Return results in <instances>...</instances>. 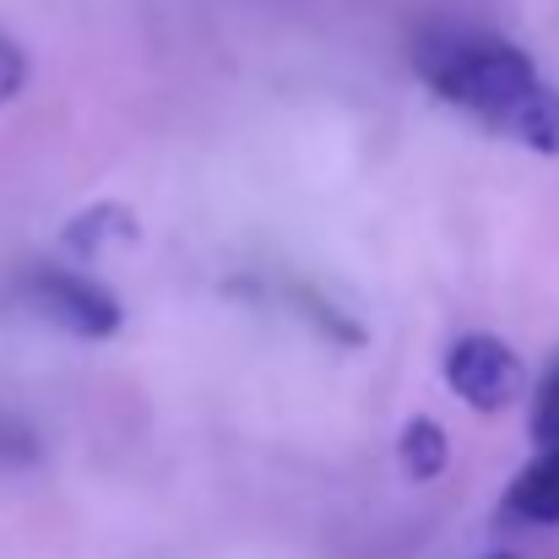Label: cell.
I'll return each instance as SVG.
<instances>
[{
    "mask_svg": "<svg viewBox=\"0 0 559 559\" xmlns=\"http://www.w3.org/2000/svg\"><path fill=\"white\" fill-rule=\"evenodd\" d=\"M22 87H27V55H22V44H16L11 33H0V109H5Z\"/></svg>",
    "mask_w": 559,
    "mask_h": 559,
    "instance_id": "ba28073f",
    "label": "cell"
},
{
    "mask_svg": "<svg viewBox=\"0 0 559 559\" xmlns=\"http://www.w3.org/2000/svg\"><path fill=\"white\" fill-rule=\"evenodd\" d=\"M22 299H27V310H33L38 321L60 326V332L76 337V343H109V337L126 326L120 299H115L104 283H93V277H82V272H66V266H38V272L22 283Z\"/></svg>",
    "mask_w": 559,
    "mask_h": 559,
    "instance_id": "7a4b0ae2",
    "label": "cell"
},
{
    "mask_svg": "<svg viewBox=\"0 0 559 559\" xmlns=\"http://www.w3.org/2000/svg\"><path fill=\"white\" fill-rule=\"evenodd\" d=\"M396 456H402V467H407L413 484H429V478L445 473L451 440H445V429H440L435 418H407L402 435H396Z\"/></svg>",
    "mask_w": 559,
    "mask_h": 559,
    "instance_id": "8992f818",
    "label": "cell"
},
{
    "mask_svg": "<svg viewBox=\"0 0 559 559\" xmlns=\"http://www.w3.org/2000/svg\"><path fill=\"white\" fill-rule=\"evenodd\" d=\"M136 239V212H126V206H115V201H104V206H93V212H76L71 223H66V234H60V245L71 250V255H82V261H98L104 250H120V245H131Z\"/></svg>",
    "mask_w": 559,
    "mask_h": 559,
    "instance_id": "5b68a950",
    "label": "cell"
},
{
    "mask_svg": "<svg viewBox=\"0 0 559 559\" xmlns=\"http://www.w3.org/2000/svg\"><path fill=\"white\" fill-rule=\"evenodd\" d=\"M489 559H511V555H489Z\"/></svg>",
    "mask_w": 559,
    "mask_h": 559,
    "instance_id": "9c48e42d",
    "label": "cell"
},
{
    "mask_svg": "<svg viewBox=\"0 0 559 559\" xmlns=\"http://www.w3.org/2000/svg\"><path fill=\"white\" fill-rule=\"evenodd\" d=\"M506 516L522 527H559V440L516 473V484L506 489Z\"/></svg>",
    "mask_w": 559,
    "mask_h": 559,
    "instance_id": "277c9868",
    "label": "cell"
},
{
    "mask_svg": "<svg viewBox=\"0 0 559 559\" xmlns=\"http://www.w3.org/2000/svg\"><path fill=\"white\" fill-rule=\"evenodd\" d=\"M533 440L538 445H555L559 440V359L555 370L538 380V396H533Z\"/></svg>",
    "mask_w": 559,
    "mask_h": 559,
    "instance_id": "52a82bcc",
    "label": "cell"
},
{
    "mask_svg": "<svg viewBox=\"0 0 559 559\" xmlns=\"http://www.w3.org/2000/svg\"><path fill=\"white\" fill-rule=\"evenodd\" d=\"M445 385H451L467 407L500 413V407H511V402L522 396L527 370H522V354H516L506 337H495V332H467V337H456L451 354H445Z\"/></svg>",
    "mask_w": 559,
    "mask_h": 559,
    "instance_id": "3957f363",
    "label": "cell"
},
{
    "mask_svg": "<svg viewBox=\"0 0 559 559\" xmlns=\"http://www.w3.org/2000/svg\"><path fill=\"white\" fill-rule=\"evenodd\" d=\"M413 71L424 87L489 131L559 158V87L500 33L478 27H435L413 44Z\"/></svg>",
    "mask_w": 559,
    "mask_h": 559,
    "instance_id": "6da1fadb",
    "label": "cell"
}]
</instances>
